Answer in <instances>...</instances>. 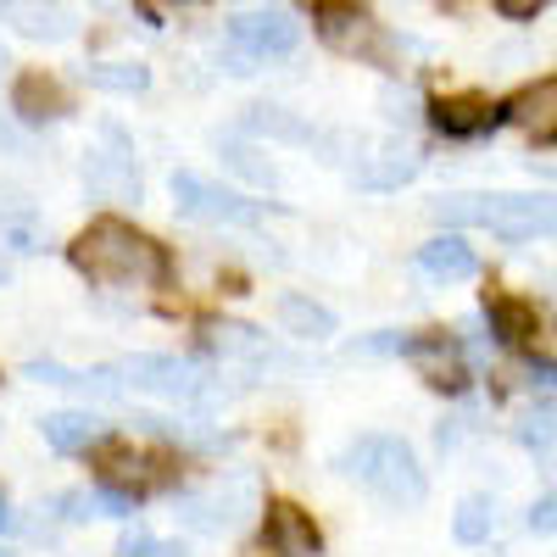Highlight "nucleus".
<instances>
[{
  "mask_svg": "<svg viewBox=\"0 0 557 557\" xmlns=\"http://www.w3.org/2000/svg\"><path fill=\"white\" fill-rule=\"evenodd\" d=\"M173 201L196 223H223V228H257L262 223V201H246L201 173H173Z\"/></svg>",
  "mask_w": 557,
  "mask_h": 557,
  "instance_id": "7",
  "label": "nucleus"
},
{
  "mask_svg": "<svg viewBox=\"0 0 557 557\" xmlns=\"http://www.w3.org/2000/svg\"><path fill=\"white\" fill-rule=\"evenodd\" d=\"M312 28L341 57L391 62V34L374 23V12H368L362 0H312Z\"/></svg>",
  "mask_w": 557,
  "mask_h": 557,
  "instance_id": "4",
  "label": "nucleus"
},
{
  "mask_svg": "<svg viewBox=\"0 0 557 557\" xmlns=\"http://www.w3.org/2000/svg\"><path fill=\"white\" fill-rule=\"evenodd\" d=\"M12 112H17V123H28V128L57 123V117H67V89H62L51 73L28 67V73H17V84H12Z\"/></svg>",
  "mask_w": 557,
  "mask_h": 557,
  "instance_id": "16",
  "label": "nucleus"
},
{
  "mask_svg": "<svg viewBox=\"0 0 557 557\" xmlns=\"http://www.w3.org/2000/svg\"><path fill=\"white\" fill-rule=\"evenodd\" d=\"M17 524V513H12V502H7V491H0V535H7Z\"/></svg>",
  "mask_w": 557,
  "mask_h": 557,
  "instance_id": "33",
  "label": "nucleus"
},
{
  "mask_svg": "<svg viewBox=\"0 0 557 557\" xmlns=\"http://www.w3.org/2000/svg\"><path fill=\"white\" fill-rule=\"evenodd\" d=\"M7 273H12V262H7V251H0V285H7Z\"/></svg>",
  "mask_w": 557,
  "mask_h": 557,
  "instance_id": "34",
  "label": "nucleus"
},
{
  "mask_svg": "<svg viewBox=\"0 0 557 557\" xmlns=\"http://www.w3.org/2000/svg\"><path fill=\"white\" fill-rule=\"evenodd\" d=\"M451 535H457L462 546L491 541V535H496V502H491V496H462V502H457V519H451Z\"/></svg>",
  "mask_w": 557,
  "mask_h": 557,
  "instance_id": "27",
  "label": "nucleus"
},
{
  "mask_svg": "<svg viewBox=\"0 0 557 557\" xmlns=\"http://www.w3.org/2000/svg\"><path fill=\"white\" fill-rule=\"evenodd\" d=\"M524 374H530V385H541V391H557V362H530Z\"/></svg>",
  "mask_w": 557,
  "mask_h": 557,
  "instance_id": "32",
  "label": "nucleus"
},
{
  "mask_svg": "<svg viewBox=\"0 0 557 557\" xmlns=\"http://www.w3.org/2000/svg\"><path fill=\"white\" fill-rule=\"evenodd\" d=\"M201 346L218 357V362H240V368H257V362H268V335L262 330H251V323H207L201 330Z\"/></svg>",
  "mask_w": 557,
  "mask_h": 557,
  "instance_id": "18",
  "label": "nucleus"
},
{
  "mask_svg": "<svg viewBox=\"0 0 557 557\" xmlns=\"http://www.w3.org/2000/svg\"><path fill=\"white\" fill-rule=\"evenodd\" d=\"M502 117L530 134V146H557V73L524 84L513 101L502 107Z\"/></svg>",
  "mask_w": 557,
  "mask_h": 557,
  "instance_id": "13",
  "label": "nucleus"
},
{
  "mask_svg": "<svg viewBox=\"0 0 557 557\" xmlns=\"http://www.w3.org/2000/svg\"><path fill=\"white\" fill-rule=\"evenodd\" d=\"M335 469L351 474L362 491H374L385 507H418V502L430 496L424 462H418V451L401 435H357L335 457Z\"/></svg>",
  "mask_w": 557,
  "mask_h": 557,
  "instance_id": "3",
  "label": "nucleus"
},
{
  "mask_svg": "<svg viewBox=\"0 0 557 557\" xmlns=\"http://www.w3.org/2000/svg\"><path fill=\"white\" fill-rule=\"evenodd\" d=\"M84 190L101 201H139L146 196V178L134 162V139L117 123H101V146L84 151Z\"/></svg>",
  "mask_w": 557,
  "mask_h": 557,
  "instance_id": "5",
  "label": "nucleus"
},
{
  "mask_svg": "<svg viewBox=\"0 0 557 557\" xmlns=\"http://www.w3.org/2000/svg\"><path fill=\"white\" fill-rule=\"evenodd\" d=\"M401 357L418 368V380L446 391V396H462L469 391V362H462V346L451 335H407Z\"/></svg>",
  "mask_w": 557,
  "mask_h": 557,
  "instance_id": "11",
  "label": "nucleus"
},
{
  "mask_svg": "<svg viewBox=\"0 0 557 557\" xmlns=\"http://www.w3.org/2000/svg\"><path fill=\"white\" fill-rule=\"evenodd\" d=\"M278 330L296 335V341H330L341 323L330 307H318L312 296H278Z\"/></svg>",
  "mask_w": 557,
  "mask_h": 557,
  "instance_id": "21",
  "label": "nucleus"
},
{
  "mask_svg": "<svg viewBox=\"0 0 557 557\" xmlns=\"http://www.w3.org/2000/svg\"><path fill=\"white\" fill-rule=\"evenodd\" d=\"M246 128L251 134H262V139H285V146H312V128L296 117V112H285V107H251L246 112Z\"/></svg>",
  "mask_w": 557,
  "mask_h": 557,
  "instance_id": "26",
  "label": "nucleus"
},
{
  "mask_svg": "<svg viewBox=\"0 0 557 557\" xmlns=\"http://www.w3.org/2000/svg\"><path fill=\"white\" fill-rule=\"evenodd\" d=\"M485 323L507 351H530L541 341V312L519 296H507V290H485Z\"/></svg>",
  "mask_w": 557,
  "mask_h": 557,
  "instance_id": "15",
  "label": "nucleus"
},
{
  "mask_svg": "<svg viewBox=\"0 0 557 557\" xmlns=\"http://www.w3.org/2000/svg\"><path fill=\"white\" fill-rule=\"evenodd\" d=\"M424 117H430V128L446 134V139H474V134H491L496 123H507L502 107H485L480 96H441V101L424 107Z\"/></svg>",
  "mask_w": 557,
  "mask_h": 557,
  "instance_id": "14",
  "label": "nucleus"
},
{
  "mask_svg": "<svg viewBox=\"0 0 557 557\" xmlns=\"http://www.w3.org/2000/svg\"><path fill=\"white\" fill-rule=\"evenodd\" d=\"M513 435H519V446H524V451H535V457L557 451V396H546V401L524 407V418L513 424Z\"/></svg>",
  "mask_w": 557,
  "mask_h": 557,
  "instance_id": "25",
  "label": "nucleus"
},
{
  "mask_svg": "<svg viewBox=\"0 0 557 557\" xmlns=\"http://www.w3.org/2000/svg\"><path fill=\"white\" fill-rule=\"evenodd\" d=\"M552 7V0H496V12L507 17V23H530V17H541Z\"/></svg>",
  "mask_w": 557,
  "mask_h": 557,
  "instance_id": "31",
  "label": "nucleus"
},
{
  "mask_svg": "<svg viewBox=\"0 0 557 557\" xmlns=\"http://www.w3.org/2000/svg\"><path fill=\"white\" fill-rule=\"evenodd\" d=\"M89 451H101V457H96V462H101V485L117 491V496H128V502L151 496V491H162V485L173 480L168 457L139 451V446H128V441H107V435H101Z\"/></svg>",
  "mask_w": 557,
  "mask_h": 557,
  "instance_id": "8",
  "label": "nucleus"
},
{
  "mask_svg": "<svg viewBox=\"0 0 557 557\" xmlns=\"http://www.w3.org/2000/svg\"><path fill=\"white\" fill-rule=\"evenodd\" d=\"M262 546L273 557H318L323 552V535H318L307 507L273 496V502H262Z\"/></svg>",
  "mask_w": 557,
  "mask_h": 557,
  "instance_id": "12",
  "label": "nucleus"
},
{
  "mask_svg": "<svg viewBox=\"0 0 557 557\" xmlns=\"http://www.w3.org/2000/svg\"><path fill=\"white\" fill-rule=\"evenodd\" d=\"M530 530H535V535H557V491L530 507Z\"/></svg>",
  "mask_w": 557,
  "mask_h": 557,
  "instance_id": "30",
  "label": "nucleus"
},
{
  "mask_svg": "<svg viewBox=\"0 0 557 557\" xmlns=\"http://www.w3.org/2000/svg\"><path fill=\"white\" fill-rule=\"evenodd\" d=\"M67 262L89 278V285H168V273H173L168 246L139 235L123 218H96L67 246Z\"/></svg>",
  "mask_w": 557,
  "mask_h": 557,
  "instance_id": "1",
  "label": "nucleus"
},
{
  "mask_svg": "<svg viewBox=\"0 0 557 557\" xmlns=\"http://www.w3.org/2000/svg\"><path fill=\"white\" fill-rule=\"evenodd\" d=\"M39 435H45V446H51V451L78 457V451H89V446L107 435V424H101L96 412H51V418H39Z\"/></svg>",
  "mask_w": 557,
  "mask_h": 557,
  "instance_id": "19",
  "label": "nucleus"
},
{
  "mask_svg": "<svg viewBox=\"0 0 557 557\" xmlns=\"http://www.w3.org/2000/svg\"><path fill=\"white\" fill-rule=\"evenodd\" d=\"M0 557H12V552H7V546H0Z\"/></svg>",
  "mask_w": 557,
  "mask_h": 557,
  "instance_id": "37",
  "label": "nucleus"
},
{
  "mask_svg": "<svg viewBox=\"0 0 557 557\" xmlns=\"http://www.w3.org/2000/svg\"><path fill=\"white\" fill-rule=\"evenodd\" d=\"M418 168H424V157L407 151V146H396V151L368 157L362 173H357V184H362V190H401L407 178H418Z\"/></svg>",
  "mask_w": 557,
  "mask_h": 557,
  "instance_id": "23",
  "label": "nucleus"
},
{
  "mask_svg": "<svg viewBox=\"0 0 557 557\" xmlns=\"http://www.w3.org/2000/svg\"><path fill=\"white\" fill-rule=\"evenodd\" d=\"M246 513H262V502H257V480L251 474H235V480H212L207 491L196 496H184L178 502V519L190 524V530H207V535H228V530H240Z\"/></svg>",
  "mask_w": 557,
  "mask_h": 557,
  "instance_id": "6",
  "label": "nucleus"
},
{
  "mask_svg": "<svg viewBox=\"0 0 557 557\" xmlns=\"http://www.w3.org/2000/svg\"><path fill=\"white\" fill-rule=\"evenodd\" d=\"M228 45H235V62H278L301 45V23L290 12L257 7V12H240L228 23Z\"/></svg>",
  "mask_w": 557,
  "mask_h": 557,
  "instance_id": "9",
  "label": "nucleus"
},
{
  "mask_svg": "<svg viewBox=\"0 0 557 557\" xmlns=\"http://www.w3.org/2000/svg\"><path fill=\"white\" fill-rule=\"evenodd\" d=\"M84 84L107 89V96H139V89H151V67L146 62H89Z\"/></svg>",
  "mask_w": 557,
  "mask_h": 557,
  "instance_id": "24",
  "label": "nucleus"
},
{
  "mask_svg": "<svg viewBox=\"0 0 557 557\" xmlns=\"http://www.w3.org/2000/svg\"><path fill=\"white\" fill-rule=\"evenodd\" d=\"M218 151H223V162H228V168L246 173L251 184H273V168H268V162H257V151L246 146V139H223Z\"/></svg>",
  "mask_w": 557,
  "mask_h": 557,
  "instance_id": "29",
  "label": "nucleus"
},
{
  "mask_svg": "<svg viewBox=\"0 0 557 557\" xmlns=\"http://www.w3.org/2000/svg\"><path fill=\"white\" fill-rule=\"evenodd\" d=\"M12 28L28 39H67L73 34V12L62 0H12Z\"/></svg>",
  "mask_w": 557,
  "mask_h": 557,
  "instance_id": "20",
  "label": "nucleus"
},
{
  "mask_svg": "<svg viewBox=\"0 0 557 557\" xmlns=\"http://www.w3.org/2000/svg\"><path fill=\"white\" fill-rule=\"evenodd\" d=\"M7 12H12V0H0V17H7Z\"/></svg>",
  "mask_w": 557,
  "mask_h": 557,
  "instance_id": "35",
  "label": "nucleus"
},
{
  "mask_svg": "<svg viewBox=\"0 0 557 557\" xmlns=\"http://www.w3.org/2000/svg\"><path fill=\"white\" fill-rule=\"evenodd\" d=\"M418 273L435 278V285H457V278H474L480 273V257H474V246L462 240L457 228H446V235L418 246Z\"/></svg>",
  "mask_w": 557,
  "mask_h": 557,
  "instance_id": "17",
  "label": "nucleus"
},
{
  "mask_svg": "<svg viewBox=\"0 0 557 557\" xmlns=\"http://www.w3.org/2000/svg\"><path fill=\"white\" fill-rule=\"evenodd\" d=\"M117 557H184V541H162V535H146V530H128L117 541Z\"/></svg>",
  "mask_w": 557,
  "mask_h": 557,
  "instance_id": "28",
  "label": "nucleus"
},
{
  "mask_svg": "<svg viewBox=\"0 0 557 557\" xmlns=\"http://www.w3.org/2000/svg\"><path fill=\"white\" fill-rule=\"evenodd\" d=\"M0 73H7V51H0Z\"/></svg>",
  "mask_w": 557,
  "mask_h": 557,
  "instance_id": "36",
  "label": "nucleus"
},
{
  "mask_svg": "<svg viewBox=\"0 0 557 557\" xmlns=\"http://www.w3.org/2000/svg\"><path fill=\"white\" fill-rule=\"evenodd\" d=\"M45 246V223H39V212L28 207V201H17L12 196V207H0V251H17V257H39Z\"/></svg>",
  "mask_w": 557,
  "mask_h": 557,
  "instance_id": "22",
  "label": "nucleus"
},
{
  "mask_svg": "<svg viewBox=\"0 0 557 557\" xmlns=\"http://www.w3.org/2000/svg\"><path fill=\"white\" fill-rule=\"evenodd\" d=\"M430 218L446 228H491L496 240L524 246L557 235V190H502V196H435Z\"/></svg>",
  "mask_w": 557,
  "mask_h": 557,
  "instance_id": "2",
  "label": "nucleus"
},
{
  "mask_svg": "<svg viewBox=\"0 0 557 557\" xmlns=\"http://www.w3.org/2000/svg\"><path fill=\"white\" fill-rule=\"evenodd\" d=\"M123 380L134 391H146V396H162V401H178V407H196L207 396L201 374L190 362H178V357H157V351H139L123 362Z\"/></svg>",
  "mask_w": 557,
  "mask_h": 557,
  "instance_id": "10",
  "label": "nucleus"
}]
</instances>
